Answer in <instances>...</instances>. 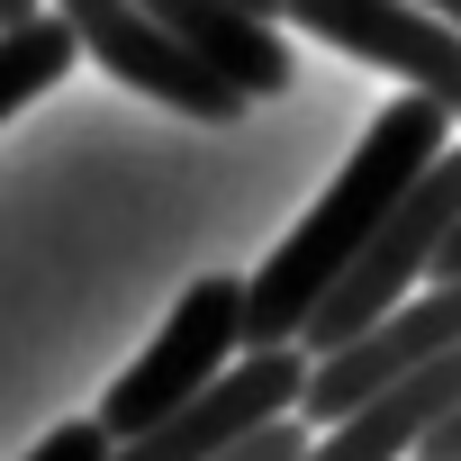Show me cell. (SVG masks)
I'll return each instance as SVG.
<instances>
[{
	"label": "cell",
	"instance_id": "11",
	"mask_svg": "<svg viewBox=\"0 0 461 461\" xmlns=\"http://www.w3.org/2000/svg\"><path fill=\"white\" fill-rule=\"evenodd\" d=\"M308 452V425L299 416H281V425H263L254 443H236V452H217V461H299Z\"/></svg>",
	"mask_w": 461,
	"mask_h": 461
},
{
	"label": "cell",
	"instance_id": "9",
	"mask_svg": "<svg viewBox=\"0 0 461 461\" xmlns=\"http://www.w3.org/2000/svg\"><path fill=\"white\" fill-rule=\"evenodd\" d=\"M82 64V46H73V28L55 19V10H37L28 28H0V118H19L37 91H55L64 73Z\"/></svg>",
	"mask_w": 461,
	"mask_h": 461
},
{
	"label": "cell",
	"instance_id": "6",
	"mask_svg": "<svg viewBox=\"0 0 461 461\" xmlns=\"http://www.w3.org/2000/svg\"><path fill=\"white\" fill-rule=\"evenodd\" d=\"M281 19L344 46L353 64H380L407 82V100H434L443 118H461V37L407 0H281Z\"/></svg>",
	"mask_w": 461,
	"mask_h": 461
},
{
	"label": "cell",
	"instance_id": "10",
	"mask_svg": "<svg viewBox=\"0 0 461 461\" xmlns=\"http://www.w3.org/2000/svg\"><path fill=\"white\" fill-rule=\"evenodd\" d=\"M28 461H109V434H100L91 416H73V425H55V434H46Z\"/></svg>",
	"mask_w": 461,
	"mask_h": 461
},
{
	"label": "cell",
	"instance_id": "13",
	"mask_svg": "<svg viewBox=\"0 0 461 461\" xmlns=\"http://www.w3.org/2000/svg\"><path fill=\"white\" fill-rule=\"evenodd\" d=\"M226 10H245V19H263V28H281V0H226Z\"/></svg>",
	"mask_w": 461,
	"mask_h": 461
},
{
	"label": "cell",
	"instance_id": "2",
	"mask_svg": "<svg viewBox=\"0 0 461 461\" xmlns=\"http://www.w3.org/2000/svg\"><path fill=\"white\" fill-rule=\"evenodd\" d=\"M236 353H245V281H236V272H208V281L181 290V308L163 317V335L118 371V389L100 398L91 425H100L109 443H136V434H154L163 416H181L208 380H226Z\"/></svg>",
	"mask_w": 461,
	"mask_h": 461
},
{
	"label": "cell",
	"instance_id": "4",
	"mask_svg": "<svg viewBox=\"0 0 461 461\" xmlns=\"http://www.w3.org/2000/svg\"><path fill=\"white\" fill-rule=\"evenodd\" d=\"M443 353H461V281H434L425 299H407L398 317H380L362 344L308 362V398H299V425H344L362 416L371 398H389L398 380L434 371Z\"/></svg>",
	"mask_w": 461,
	"mask_h": 461
},
{
	"label": "cell",
	"instance_id": "7",
	"mask_svg": "<svg viewBox=\"0 0 461 461\" xmlns=\"http://www.w3.org/2000/svg\"><path fill=\"white\" fill-rule=\"evenodd\" d=\"M55 19L73 28V46L82 55H100L127 91H145V100H163V109H181V118H199V127H236L245 118V100L226 91L208 64H190L136 0H55Z\"/></svg>",
	"mask_w": 461,
	"mask_h": 461
},
{
	"label": "cell",
	"instance_id": "8",
	"mask_svg": "<svg viewBox=\"0 0 461 461\" xmlns=\"http://www.w3.org/2000/svg\"><path fill=\"white\" fill-rule=\"evenodd\" d=\"M136 10H145V19H154L190 64H208L236 100H272V91L299 82L290 37L263 28V19H245V10H226V0H136Z\"/></svg>",
	"mask_w": 461,
	"mask_h": 461
},
{
	"label": "cell",
	"instance_id": "12",
	"mask_svg": "<svg viewBox=\"0 0 461 461\" xmlns=\"http://www.w3.org/2000/svg\"><path fill=\"white\" fill-rule=\"evenodd\" d=\"M416 461H461V407H452V416H443V425L416 443Z\"/></svg>",
	"mask_w": 461,
	"mask_h": 461
},
{
	"label": "cell",
	"instance_id": "14",
	"mask_svg": "<svg viewBox=\"0 0 461 461\" xmlns=\"http://www.w3.org/2000/svg\"><path fill=\"white\" fill-rule=\"evenodd\" d=\"M37 19V0H0V28H28Z\"/></svg>",
	"mask_w": 461,
	"mask_h": 461
},
{
	"label": "cell",
	"instance_id": "3",
	"mask_svg": "<svg viewBox=\"0 0 461 461\" xmlns=\"http://www.w3.org/2000/svg\"><path fill=\"white\" fill-rule=\"evenodd\" d=\"M452 226H461V145H443L434 154V172L389 208V226L371 236V254L335 281V299L308 317V335H299V353L308 362H326V353H344V344H362L380 317H398L407 308V290L434 272V254L452 245Z\"/></svg>",
	"mask_w": 461,
	"mask_h": 461
},
{
	"label": "cell",
	"instance_id": "1",
	"mask_svg": "<svg viewBox=\"0 0 461 461\" xmlns=\"http://www.w3.org/2000/svg\"><path fill=\"white\" fill-rule=\"evenodd\" d=\"M452 145V118L434 100H389L362 145L344 154V172L317 190V208L281 236V254L245 281V353H290L308 335V317L335 299V281L371 254V236L389 226V208L434 172V154Z\"/></svg>",
	"mask_w": 461,
	"mask_h": 461
},
{
	"label": "cell",
	"instance_id": "5",
	"mask_svg": "<svg viewBox=\"0 0 461 461\" xmlns=\"http://www.w3.org/2000/svg\"><path fill=\"white\" fill-rule=\"evenodd\" d=\"M299 398H308V353H299V344H290V353H236L226 380H208V389H199L181 416H163L154 434L109 443V461H217V452L254 443L263 425L299 416Z\"/></svg>",
	"mask_w": 461,
	"mask_h": 461
}]
</instances>
